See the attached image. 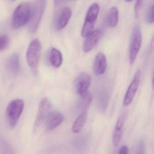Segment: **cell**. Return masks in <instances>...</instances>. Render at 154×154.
<instances>
[{"label": "cell", "instance_id": "6da1fadb", "mask_svg": "<svg viewBox=\"0 0 154 154\" xmlns=\"http://www.w3.org/2000/svg\"><path fill=\"white\" fill-rule=\"evenodd\" d=\"M32 8L29 3L23 2L15 10L12 16L11 26L15 29L20 28L30 20Z\"/></svg>", "mask_w": 154, "mask_h": 154}, {"label": "cell", "instance_id": "7a4b0ae2", "mask_svg": "<svg viewBox=\"0 0 154 154\" xmlns=\"http://www.w3.org/2000/svg\"><path fill=\"white\" fill-rule=\"evenodd\" d=\"M24 106L25 102L22 99H15L9 103L6 109V118L11 128H14L17 125Z\"/></svg>", "mask_w": 154, "mask_h": 154}, {"label": "cell", "instance_id": "3957f363", "mask_svg": "<svg viewBox=\"0 0 154 154\" xmlns=\"http://www.w3.org/2000/svg\"><path fill=\"white\" fill-rule=\"evenodd\" d=\"M41 43L38 39H35L29 46L26 53V60L28 64L32 69H36L38 67L41 54Z\"/></svg>", "mask_w": 154, "mask_h": 154}, {"label": "cell", "instance_id": "277c9868", "mask_svg": "<svg viewBox=\"0 0 154 154\" xmlns=\"http://www.w3.org/2000/svg\"><path fill=\"white\" fill-rule=\"evenodd\" d=\"M99 11L100 7L97 3H94L89 8L82 29L81 33L82 36L86 37L93 30L99 15Z\"/></svg>", "mask_w": 154, "mask_h": 154}, {"label": "cell", "instance_id": "5b68a950", "mask_svg": "<svg viewBox=\"0 0 154 154\" xmlns=\"http://www.w3.org/2000/svg\"><path fill=\"white\" fill-rule=\"evenodd\" d=\"M46 0H35L32 10L29 29L31 33H35L39 27L45 11Z\"/></svg>", "mask_w": 154, "mask_h": 154}, {"label": "cell", "instance_id": "8992f818", "mask_svg": "<svg viewBox=\"0 0 154 154\" xmlns=\"http://www.w3.org/2000/svg\"><path fill=\"white\" fill-rule=\"evenodd\" d=\"M142 43V35L139 26L137 25L134 28L131 41L129 50V62L133 64L136 61L138 53Z\"/></svg>", "mask_w": 154, "mask_h": 154}, {"label": "cell", "instance_id": "52a82bcc", "mask_svg": "<svg viewBox=\"0 0 154 154\" xmlns=\"http://www.w3.org/2000/svg\"><path fill=\"white\" fill-rule=\"evenodd\" d=\"M51 103L47 98H43L38 107V112L34 124V131H36L45 122L48 115L50 112L51 108Z\"/></svg>", "mask_w": 154, "mask_h": 154}, {"label": "cell", "instance_id": "ba28073f", "mask_svg": "<svg viewBox=\"0 0 154 154\" xmlns=\"http://www.w3.org/2000/svg\"><path fill=\"white\" fill-rule=\"evenodd\" d=\"M140 72L137 71L133 77V81L130 85L123 101L124 106H128L131 103L138 89L140 82Z\"/></svg>", "mask_w": 154, "mask_h": 154}, {"label": "cell", "instance_id": "9c48e42d", "mask_svg": "<svg viewBox=\"0 0 154 154\" xmlns=\"http://www.w3.org/2000/svg\"><path fill=\"white\" fill-rule=\"evenodd\" d=\"M91 76L86 72H82L78 75L75 81V87L78 93L82 95L87 92L91 85Z\"/></svg>", "mask_w": 154, "mask_h": 154}, {"label": "cell", "instance_id": "30bf717a", "mask_svg": "<svg viewBox=\"0 0 154 154\" xmlns=\"http://www.w3.org/2000/svg\"><path fill=\"white\" fill-rule=\"evenodd\" d=\"M63 120L62 113L58 111L50 112L45 120L46 129L51 131L59 126Z\"/></svg>", "mask_w": 154, "mask_h": 154}, {"label": "cell", "instance_id": "8fae6325", "mask_svg": "<svg viewBox=\"0 0 154 154\" xmlns=\"http://www.w3.org/2000/svg\"><path fill=\"white\" fill-rule=\"evenodd\" d=\"M101 36L102 33L100 30L92 31L86 37V39L84 43V51L87 53L91 51L96 46Z\"/></svg>", "mask_w": 154, "mask_h": 154}, {"label": "cell", "instance_id": "7c38bea8", "mask_svg": "<svg viewBox=\"0 0 154 154\" xmlns=\"http://www.w3.org/2000/svg\"><path fill=\"white\" fill-rule=\"evenodd\" d=\"M72 15V11L70 8L66 7L62 10L57 21L56 29L57 30L60 31L66 26Z\"/></svg>", "mask_w": 154, "mask_h": 154}, {"label": "cell", "instance_id": "4fadbf2b", "mask_svg": "<svg viewBox=\"0 0 154 154\" xmlns=\"http://www.w3.org/2000/svg\"><path fill=\"white\" fill-rule=\"evenodd\" d=\"M107 68V61L104 54L99 53L94 60V71L96 75H101L104 73Z\"/></svg>", "mask_w": 154, "mask_h": 154}, {"label": "cell", "instance_id": "5bb4252c", "mask_svg": "<svg viewBox=\"0 0 154 154\" xmlns=\"http://www.w3.org/2000/svg\"><path fill=\"white\" fill-rule=\"evenodd\" d=\"M125 118L126 115H125V114H122L119 118V120L116 122L112 136V143L114 146L116 147L119 146L120 142L122 128L125 122Z\"/></svg>", "mask_w": 154, "mask_h": 154}, {"label": "cell", "instance_id": "9a60e30c", "mask_svg": "<svg viewBox=\"0 0 154 154\" xmlns=\"http://www.w3.org/2000/svg\"><path fill=\"white\" fill-rule=\"evenodd\" d=\"M20 67V58L18 54H15L12 55L8 59L7 68L12 74L17 73Z\"/></svg>", "mask_w": 154, "mask_h": 154}, {"label": "cell", "instance_id": "2e32d148", "mask_svg": "<svg viewBox=\"0 0 154 154\" xmlns=\"http://www.w3.org/2000/svg\"><path fill=\"white\" fill-rule=\"evenodd\" d=\"M49 59L51 64L56 68H59L63 63V58L62 53L55 48L51 49Z\"/></svg>", "mask_w": 154, "mask_h": 154}, {"label": "cell", "instance_id": "e0dca14e", "mask_svg": "<svg viewBox=\"0 0 154 154\" xmlns=\"http://www.w3.org/2000/svg\"><path fill=\"white\" fill-rule=\"evenodd\" d=\"M119 20V11L118 9L115 7L112 8L106 18V23L109 27H114L118 24Z\"/></svg>", "mask_w": 154, "mask_h": 154}, {"label": "cell", "instance_id": "ac0fdd59", "mask_svg": "<svg viewBox=\"0 0 154 154\" xmlns=\"http://www.w3.org/2000/svg\"><path fill=\"white\" fill-rule=\"evenodd\" d=\"M86 119L87 114L86 112H82L79 115L72 127V131L73 133H78L81 131L86 122Z\"/></svg>", "mask_w": 154, "mask_h": 154}, {"label": "cell", "instance_id": "d6986e66", "mask_svg": "<svg viewBox=\"0 0 154 154\" xmlns=\"http://www.w3.org/2000/svg\"><path fill=\"white\" fill-rule=\"evenodd\" d=\"M92 97L90 93L86 92L85 93L82 95V100H81V108L82 109H86L92 100Z\"/></svg>", "mask_w": 154, "mask_h": 154}, {"label": "cell", "instance_id": "ffe728a7", "mask_svg": "<svg viewBox=\"0 0 154 154\" xmlns=\"http://www.w3.org/2000/svg\"><path fill=\"white\" fill-rule=\"evenodd\" d=\"M9 44V39L5 35L0 36V52L6 49Z\"/></svg>", "mask_w": 154, "mask_h": 154}, {"label": "cell", "instance_id": "44dd1931", "mask_svg": "<svg viewBox=\"0 0 154 154\" xmlns=\"http://www.w3.org/2000/svg\"><path fill=\"white\" fill-rule=\"evenodd\" d=\"M143 1V0H137V2L135 4L134 12H135V16L136 18H138L139 17L140 11L142 8Z\"/></svg>", "mask_w": 154, "mask_h": 154}, {"label": "cell", "instance_id": "7402d4cb", "mask_svg": "<svg viewBox=\"0 0 154 154\" xmlns=\"http://www.w3.org/2000/svg\"><path fill=\"white\" fill-rule=\"evenodd\" d=\"M154 5H152V6L149 8L147 13L146 21L147 23L150 24V23H153L154 22Z\"/></svg>", "mask_w": 154, "mask_h": 154}, {"label": "cell", "instance_id": "603a6c76", "mask_svg": "<svg viewBox=\"0 0 154 154\" xmlns=\"http://www.w3.org/2000/svg\"><path fill=\"white\" fill-rule=\"evenodd\" d=\"M129 148L127 146H122L120 148L119 153V154H127L128 153Z\"/></svg>", "mask_w": 154, "mask_h": 154}, {"label": "cell", "instance_id": "cb8c5ba5", "mask_svg": "<svg viewBox=\"0 0 154 154\" xmlns=\"http://www.w3.org/2000/svg\"><path fill=\"white\" fill-rule=\"evenodd\" d=\"M54 1L56 4H59V3H61V2L63 1V0H54Z\"/></svg>", "mask_w": 154, "mask_h": 154}, {"label": "cell", "instance_id": "d4e9b609", "mask_svg": "<svg viewBox=\"0 0 154 154\" xmlns=\"http://www.w3.org/2000/svg\"><path fill=\"white\" fill-rule=\"evenodd\" d=\"M127 2H131L132 1H133V0H125Z\"/></svg>", "mask_w": 154, "mask_h": 154}, {"label": "cell", "instance_id": "484cf974", "mask_svg": "<svg viewBox=\"0 0 154 154\" xmlns=\"http://www.w3.org/2000/svg\"><path fill=\"white\" fill-rule=\"evenodd\" d=\"M12 1H16V0H12Z\"/></svg>", "mask_w": 154, "mask_h": 154}]
</instances>
